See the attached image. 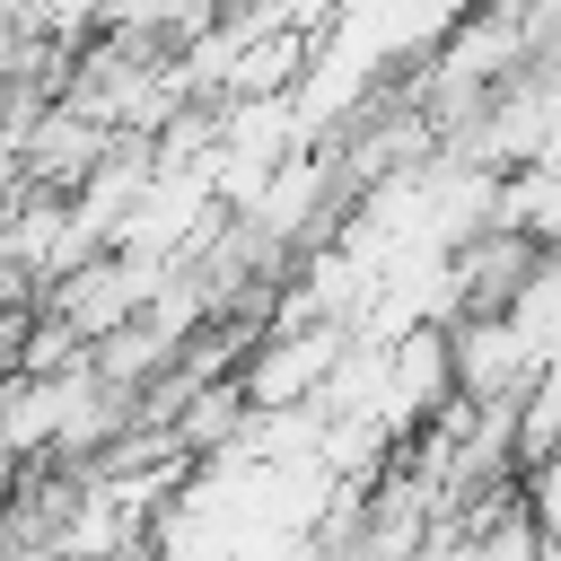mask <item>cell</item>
Here are the masks:
<instances>
[{
    "mask_svg": "<svg viewBox=\"0 0 561 561\" xmlns=\"http://www.w3.org/2000/svg\"><path fill=\"white\" fill-rule=\"evenodd\" d=\"M526 500H535V526H543V543H561V447L526 465Z\"/></svg>",
    "mask_w": 561,
    "mask_h": 561,
    "instance_id": "1",
    "label": "cell"
}]
</instances>
